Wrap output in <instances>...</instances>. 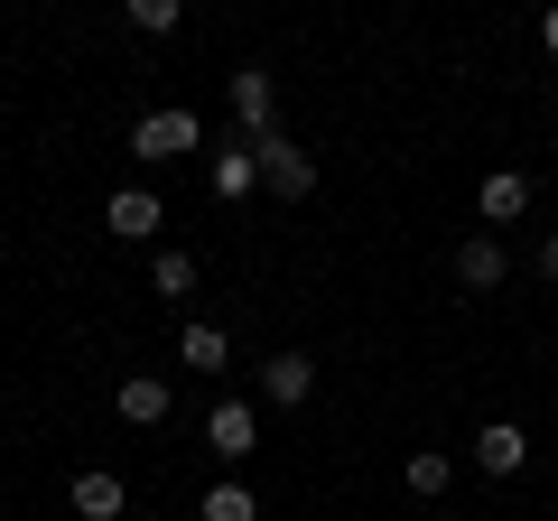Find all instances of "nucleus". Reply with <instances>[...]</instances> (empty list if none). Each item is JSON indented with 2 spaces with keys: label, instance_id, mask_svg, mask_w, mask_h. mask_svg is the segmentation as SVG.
I'll return each instance as SVG.
<instances>
[{
  "label": "nucleus",
  "instance_id": "nucleus-1",
  "mask_svg": "<svg viewBox=\"0 0 558 521\" xmlns=\"http://www.w3.org/2000/svg\"><path fill=\"white\" fill-rule=\"evenodd\" d=\"M186 149H205V121L186 112V102H168V112H140V121H131V159L168 168V159H186Z\"/></svg>",
  "mask_w": 558,
  "mask_h": 521
},
{
  "label": "nucleus",
  "instance_id": "nucleus-2",
  "mask_svg": "<svg viewBox=\"0 0 558 521\" xmlns=\"http://www.w3.org/2000/svg\"><path fill=\"white\" fill-rule=\"evenodd\" d=\"M260 149V186H270V196H317V149L307 141H289V131H270V141H252Z\"/></svg>",
  "mask_w": 558,
  "mask_h": 521
},
{
  "label": "nucleus",
  "instance_id": "nucleus-3",
  "mask_svg": "<svg viewBox=\"0 0 558 521\" xmlns=\"http://www.w3.org/2000/svg\"><path fill=\"white\" fill-rule=\"evenodd\" d=\"M223 94H233V141H270V131H279L270 65H242V75H223Z\"/></svg>",
  "mask_w": 558,
  "mask_h": 521
},
{
  "label": "nucleus",
  "instance_id": "nucleus-4",
  "mask_svg": "<svg viewBox=\"0 0 558 521\" xmlns=\"http://www.w3.org/2000/svg\"><path fill=\"white\" fill-rule=\"evenodd\" d=\"M260 401H270V410H307V401H317V354H299V344L270 354V363H260Z\"/></svg>",
  "mask_w": 558,
  "mask_h": 521
},
{
  "label": "nucleus",
  "instance_id": "nucleus-5",
  "mask_svg": "<svg viewBox=\"0 0 558 521\" xmlns=\"http://www.w3.org/2000/svg\"><path fill=\"white\" fill-rule=\"evenodd\" d=\"M205 447H215L223 465H242V457H252V447H260V420H252V401H215V410H205Z\"/></svg>",
  "mask_w": 558,
  "mask_h": 521
},
{
  "label": "nucleus",
  "instance_id": "nucleus-6",
  "mask_svg": "<svg viewBox=\"0 0 558 521\" xmlns=\"http://www.w3.org/2000/svg\"><path fill=\"white\" fill-rule=\"evenodd\" d=\"M102 223H112L121 242H159V233H168V205L149 196V186H121V196L102 205Z\"/></svg>",
  "mask_w": 558,
  "mask_h": 521
},
{
  "label": "nucleus",
  "instance_id": "nucleus-7",
  "mask_svg": "<svg viewBox=\"0 0 558 521\" xmlns=\"http://www.w3.org/2000/svg\"><path fill=\"white\" fill-rule=\"evenodd\" d=\"M475 465L484 475H521V465H531V428L521 420H484L475 428Z\"/></svg>",
  "mask_w": 558,
  "mask_h": 521
},
{
  "label": "nucleus",
  "instance_id": "nucleus-8",
  "mask_svg": "<svg viewBox=\"0 0 558 521\" xmlns=\"http://www.w3.org/2000/svg\"><path fill=\"white\" fill-rule=\"evenodd\" d=\"M65 502H75L84 521H131V494H121V475H112V465H84V475L65 484Z\"/></svg>",
  "mask_w": 558,
  "mask_h": 521
},
{
  "label": "nucleus",
  "instance_id": "nucleus-9",
  "mask_svg": "<svg viewBox=\"0 0 558 521\" xmlns=\"http://www.w3.org/2000/svg\"><path fill=\"white\" fill-rule=\"evenodd\" d=\"M112 410H121L131 428H159L168 410H178V391H168V373H131V381L112 391Z\"/></svg>",
  "mask_w": 558,
  "mask_h": 521
},
{
  "label": "nucleus",
  "instance_id": "nucleus-10",
  "mask_svg": "<svg viewBox=\"0 0 558 521\" xmlns=\"http://www.w3.org/2000/svg\"><path fill=\"white\" fill-rule=\"evenodd\" d=\"M521 215H531V178L521 168H494L475 186V223H521Z\"/></svg>",
  "mask_w": 558,
  "mask_h": 521
},
{
  "label": "nucleus",
  "instance_id": "nucleus-11",
  "mask_svg": "<svg viewBox=\"0 0 558 521\" xmlns=\"http://www.w3.org/2000/svg\"><path fill=\"white\" fill-rule=\"evenodd\" d=\"M457 280H465V289H502V280H512V260H502L494 233H465V242H457Z\"/></svg>",
  "mask_w": 558,
  "mask_h": 521
},
{
  "label": "nucleus",
  "instance_id": "nucleus-12",
  "mask_svg": "<svg viewBox=\"0 0 558 521\" xmlns=\"http://www.w3.org/2000/svg\"><path fill=\"white\" fill-rule=\"evenodd\" d=\"M252 186H260V149H252V141L215 149V196H223V205H242V196H252Z\"/></svg>",
  "mask_w": 558,
  "mask_h": 521
},
{
  "label": "nucleus",
  "instance_id": "nucleus-13",
  "mask_svg": "<svg viewBox=\"0 0 558 521\" xmlns=\"http://www.w3.org/2000/svg\"><path fill=\"white\" fill-rule=\"evenodd\" d=\"M149 289H159V299H186V289H196V252L159 242V252H149Z\"/></svg>",
  "mask_w": 558,
  "mask_h": 521
},
{
  "label": "nucleus",
  "instance_id": "nucleus-14",
  "mask_svg": "<svg viewBox=\"0 0 558 521\" xmlns=\"http://www.w3.org/2000/svg\"><path fill=\"white\" fill-rule=\"evenodd\" d=\"M400 475H410V494L428 502V494H447V484H457V457H447V447H410V465H400Z\"/></svg>",
  "mask_w": 558,
  "mask_h": 521
},
{
  "label": "nucleus",
  "instance_id": "nucleus-15",
  "mask_svg": "<svg viewBox=\"0 0 558 521\" xmlns=\"http://www.w3.org/2000/svg\"><path fill=\"white\" fill-rule=\"evenodd\" d=\"M178 363H186V373H223V363H233L223 326H186V336H178Z\"/></svg>",
  "mask_w": 558,
  "mask_h": 521
},
{
  "label": "nucleus",
  "instance_id": "nucleus-16",
  "mask_svg": "<svg viewBox=\"0 0 558 521\" xmlns=\"http://www.w3.org/2000/svg\"><path fill=\"white\" fill-rule=\"evenodd\" d=\"M205 521H260L252 484H215V494H205Z\"/></svg>",
  "mask_w": 558,
  "mask_h": 521
},
{
  "label": "nucleus",
  "instance_id": "nucleus-17",
  "mask_svg": "<svg viewBox=\"0 0 558 521\" xmlns=\"http://www.w3.org/2000/svg\"><path fill=\"white\" fill-rule=\"evenodd\" d=\"M178 20H186L178 0H131V28H140V38H178Z\"/></svg>",
  "mask_w": 558,
  "mask_h": 521
},
{
  "label": "nucleus",
  "instance_id": "nucleus-18",
  "mask_svg": "<svg viewBox=\"0 0 558 521\" xmlns=\"http://www.w3.org/2000/svg\"><path fill=\"white\" fill-rule=\"evenodd\" d=\"M539 280L558 289V223H549V233H539Z\"/></svg>",
  "mask_w": 558,
  "mask_h": 521
},
{
  "label": "nucleus",
  "instance_id": "nucleus-19",
  "mask_svg": "<svg viewBox=\"0 0 558 521\" xmlns=\"http://www.w3.org/2000/svg\"><path fill=\"white\" fill-rule=\"evenodd\" d=\"M539 57H558V10H539Z\"/></svg>",
  "mask_w": 558,
  "mask_h": 521
},
{
  "label": "nucleus",
  "instance_id": "nucleus-20",
  "mask_svg": "<svg viewBox=\"0 0 558 521\" xmlns=\"http://www.w3.org/2000/svg\"><path fill=\"white\" fill-rule=\"evenodd\" d=\"M0 484H10V457H0Z\"/></svg>",
  "mask_w": 558,
  "mask_h": 521
},
{
  "label": "nucleus",
  "instance_id": "nucleus-21",
  "mask_svg": "<svg viewBox=\"0 0 558 521\" xmlns=\"http://www.w3.org/2000/svg\"><path fill=\"white\" fill-rule=\"evenodd\" d=\"M131 521H159V512H131Z\"/></svg>",
  "mask_w": 558,
  "mask_h": 521
}]
</instances>
